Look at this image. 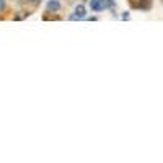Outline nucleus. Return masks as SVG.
<instances>
[{
  "instance_id": "nucleus-2",
  "label": "nucleus",
  "mask_w": 163,
  "mask_h": 163,
  "mask_svg": "<svg viewBox=\"0 0 163 163\" xmlns=\"http://www.w3.org/2000/svg\"><path fill=\"white\" fill-rule=\"evenodd\" d=\"M86 17V10L83 5H77V8H75V13L70 15L69 20H83Z\"/></svg>"
},
{
  "instance_id": "nucleus-1",
  "label": "nucleus",
  "mask_w": 163,
  "mask_h": 163,
  "mask_svg": "<svg viewBox=\"0 0 163 163\" xmlns=\"http://www.w3.org/2000/svg\"><path fill=\"white\" fill-rule=\"evenodd\" d=\"M91 11H101L108 8V0H90Z\"/></svg>"
},
{
  "instance_id": "nucleus-5",
  "label": "nucleus",
  "mask_w": 163,
  "mask_h": 163,
  "mask_svg": "<svg viewBox=\"0 0 163 163\" xmlns=\"http://www.w3.org/2000/svg\"><path fill=\"white\" fill-rule=\"evenodd\" d=\"M122 20H129V11H124V15H122Z\"/></svg>"
},
{
  "instance_id": "nucleus-6",
  "label": "nucleus",
  "mask_w": 163,
  "mask_h": 163,
  "mask_svg": "<svg viewBox=\"0 0 163 163\" xmlns=\"http://www.w3.org/2000/svg\"><path fill=\"white\" fill-rule=\"evenodd\" d=\"M30 2H33V3H38V2H41V0H30Z\"/></svg>"
},
{
  "instance_id": "nucleus-4",
  "label": "nucleus",
  "mask_w": 163,
  "mask_h": 163,
  "mask_svg": "<svg viewBox=\"0 0 163 163\" xmlns=\"http://www.w3.org/2000/svg\"><path fill=\"white\" fill-rule=\"evenodd\" d=\"M5 8V0H0V10Z\"/></svg>"
},
{
  "instance_id": "nucleus-3",
  "label": "nucleus",
  "mask_w": 163,
  "mask_h": 163,
  "mask_svg": "<svg viewBox=\"0 0 163 163\" xmlns=\"http://www.w3.org/2000/svg\"><path fill=\"white\" fill-rule=\"evenodd\" d=\"M59 8H61L59 0H49V2H47V10L49 11H57Z\"/></svg>"
}]
</instances>
